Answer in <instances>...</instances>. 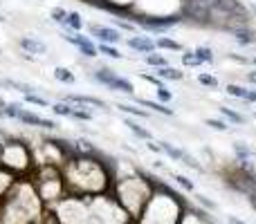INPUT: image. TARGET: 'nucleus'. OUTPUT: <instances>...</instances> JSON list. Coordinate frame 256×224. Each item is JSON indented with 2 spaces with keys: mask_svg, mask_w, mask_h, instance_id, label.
Instances as JSON below:
<instances>
[{
  "mask_svg": "<svg viewBox=\"0 0 256 224\" xmlns=\"http://www.w3.org/2000/svg\"><path fill=\"white\" fill-rule=\"evenodd\" d=\"M61 175L68 198L92 200L102 198L112 189L110 171L92 155H72L61 166Z\"/></svg>",
  "mask_w": 256,
  "mask_h": 224,
  "instance_id": "f257e3e1",
  "label": "nucleus"
},
{
  "mask_svg": "<svg viewBox=\"0 0 256 224\" xmlns=\"http://www.w3.org/2000/svg\"><path fill=\"white\" fill-rule=\"evenodd\" d=\"M45 204L40 202L32 180H22L12 186L7 198L0 202V224H34L40 220Z\"/></svg>",
  "mask_w": 256,
  "mask_h": 224,
  "instance_id": "f03ea898",
  "label": "nucleus"
},
{
  "mask_svg": "<svg viewBox=\"0 0 256 224\" xmlns=\"http://www.w3.org/2000/svg\"><path fill=\"white\" fill-rule=\"evenodd\" d=\"M110 191H112V195H115L112 200L120 204L122 211H124L130 220H137L155 191V177L146 175V173L117 177V180L112 182Z\"/></svg>",
  "mask_w": 256,
  "mask_h": 224,
  "instance_id": "7ed1b4c3",
  "label": "nucleus"
},
{
  "mask_svg": "<svg viewBox=\"0 0 256 224\" xmlns=\"http://www.w3.org/2000/svg\"><path fill=\"white\" fill-rule=\"evenodd\" d=\"M184 209H186V202L182 200L180 193L171 191L162 182H155L153 195L146 202L144 211L140 213L135 224H178Z\"/></svg>",
  "mask_w": 256,
  "mask_h": 224,
  "instance_id": "20e7f679",
  "label": "nucleus"
},
{
  "mask_svg": "<svg viewBox=\"0 0 256 224\" xmlns=\"http://www.w3.org/2000/svg\"><path fill=\"white\" fill-rule=\"evenodd\" d=\"M0 164L7 171H12L14 175L27 173L32 168V155L27 150L25 141H7L4 146H0Z\"/></svg>",
  "mask_w": 256,
  "mask_h": 224,
  "instance_id": "39448f33",
  "label": "nucleus"
},
{
  "mask_svg": "<svg viewBox=\"0 0 256 224\" xmlns=\"http://www.w3.org/2000/svg\"><path fill=\"white\" fill-rule=\"evenodd\" d=\"M88 34L92 38H97L104 45H117L122 40V34L117 27H108V25H99V22H88Z\"/></svg>",
  "mask_w": 256,
  "mask_h": 224,
  "instance_id": "423d86ee",
  "label": "nucleus"
},
{
  "mask_svg": "<svg viewBox=\"0 0 256 224\" xmlns=\"http://www.w3.org/2000/svg\"><path fill=\"white\" fill-rule=\"evenodd\" d=\"M63 38H66L70 45H74V47L79 49V52L84 54L86 58H97L99 56L97 45L92 43V38H90V36H81V34H74V31H70V34H66Z\"/></svg>",
  "mask_w": 256,
  "mask_h": 224,
  "instance_id": "0eeeda50",
  "label": "nucleus"
},
{
  "mask_svg": "<svg viewBox=\"0 0 256 224\" xmlns=\"http://www.w3.org/2000/svg\"><path fill=\"white\" fill-rule=\"evenodd\" d=\"M16 121H20L22 126H30V128H43V130H56V121H52V119H45L40 117V114L32 112V110H25L22 108L20 114H18Z\"/></svg>",
  "mask_w": 256,
  "mask_h": 224,
  "instance_id": "6e6552de",
  "label": "nucleus"
},
{
  "mask_svg": "<svg viewBox=\"0 0 256 224\" xmlns=\"http://www.w3.org/2000/svg\"><path fill=\"white\" fill-rule=\"evenodd\" d=\"M18 47L27 54V56H40V54H48V45L43 40L34 38V36H22L18 38Z\"/></svg>",
  "mask_w": 256,
  "mask_h": 224,
  "instance_id": "1a4fd4ad",
  "label": "nucleus"
},
{
  "mask_svg": "<svg viewBox=\"0 0 256 224\" xmlns=\"http://www.w3.org/2000/svg\"><path fill=\"white\" fill-rule=\"evenodd\" d=\"M209 222H212V216L207 211H202L200 207H189L186 204L184 213H182L178 224H209Z\"/></svg>",
  "mask_w": 256,
  "mask_h": 224,
  "instance_id": "9d476101",
  "label": "nucleus"
},
{
  "mask_svg": "<svg viewBox=\"0 0 256 224\" xmlns=\"http://www.w3.org/2000/svg\"><path fill=\"white\" fill-rule=\"evenodd\" d=\"M126 45L132 52H140V54H153L158 49L155 40L150 36H130V38H126Z\"/></svg>",
  "mask_w": 256,
  "mask_h": 224,
  "instance_id": "9b49d317",
  "label": "nucleus"
},
{
  "mask_svg": "<svg viewBox=\"0 0 256 224\" xmlns=\"http://www.w3.org/2000/svg\"><path fill=\"white\" fill-rule=\"evenodd\" d=\"M18 182V175H14L12 171H7V168L0 164V202H2L4 198H7V193L12 191V186Z\"/></svg>",
  "mask_w": 256,
  "mask_h": 224,
  "instance_id": "f8f14e48",
  "label": "nucleus"
},
{
  "mask_svg": "<svg viewBox=\"0 0 256 224\" xmlns=\"http://www.w3.org/2000/svg\"><path fill=\"white\" fill-rule=\"evenodd\" d=\"M227 94L240 99V101H245V103H256V90H248V88H243V85L230 83L227 85Z\"/></svg>",
  "mask_w": 256,
  "mask_h": 224,
  "instance_id": "ddd939ff",
  "label": "nucleus"
},
{
  "mask_svg": "<svg viewBox=\"0 0 256 224\" xmlns=\"http://www.w3.org/2000/svg\"><path fill=\"white\" fill-rule=\"evenodd\" d=\"M155 76L162 81H182L184 79V72L178 70V67L166 65V67H158V70H155Z\"/></svg>",
  "mask_w": 256,
  "mask_h": 224,
  "instance_id": "4468645a",
  "label": "nucleus"
},
{
  "mask_svg": "<svg viewBox=\"0 0 256 224\" xmlns=\"http://www.w3.org/2000/svg\"><path fill=\"white\" fill-rule=\"evenodd\" d=\"M108 90H112V92H124V94H130V97L135 94V85H132L128 79H124V76H120V74L115 76V81L110 83V88H108Z\"/></svg>",
  "mask_w": 256,
  "mask_h": 224,
  "instance_id": "2eb2a0df",
  "label": "nucleus"
},
{
  "mask_svg": "<svg viewBox=\"0 0 256 224\" xmlns=\"http://www.w3.org/2000/svg\"><path fill=\"white\" fill-rule=\"evenodd\" d=\"M158 144H160V148H162V153L166 155L168 159H173V162H182V157H184V153H186V150L178 148V146L168 144V141H158Z\"/></svg>",
  "mask_w": 256,
  "mask_h": 224,
  "instance_id": "dca6fc26",
  "label": "nucleus"
},
{
  "mask_svg": "<svg viewBox=\"0 0 256 224\" xmlns=\"http://www.w3.org/2000/svg\"><path fill=\"white\" fill-rule=\"evenodd\" d=\"M115 76H117V74L110 70V67H99V70L92 72V79L97 81V83L106 85V88H110V83L115 81Z\"/></svg>",
  "mask_w": 256,
  "mask_h": 224,
  "instance_id": "f3484780",
  "label": "nucleus"
},
{
  "mask_svg": "<svg viewBox=\"0 0 256 224\" xmlns=\"http://www.w3.org/2000/svg\"><path fill=\"white\" fill-rule=\"evenodd\" d=\"M124 123H126V128L135 137H140V139H144V141H153V135H150V130H146V128L140 126L137 121H132V119H124Z\"/></svg>",
  "mask_w": 256,
  "mask_h": 224,
  "instance_id": "a211bd4d",
  "label": "nucleus"
},
{
  "mask_svg": "<svg viewBox=\"0 0 256 224\" xmlns=\"http://www.w3.org/2000/svg\"><path fill=\"white\" fill-rule=\"evenodd\" d=\"M137 106H144V108H148V110H153V112L164 114V117H173V110H171V108L162 106L160 101H150V99H137Z\"/></svg>",
  "mask_w": 256,
  "mask_h": 224,
  "instance_id": "6ab92c4d",
  "label": "nucleus"
},
{
  "mask_svg": "<svg viewBox=\"0 0 256 224\" xmlns=\"http://www.w3.org/2000/svg\"><path fill=\"white\" fill-rule=\"evenodd\" d=\"M155 47L158 49H168V52H184L182 43H178V40H173V38H166V36L155 38Z\"/></svg>",
  "mask_w": 256,
  "mask_h": 224,
  "instance_id": "aec40b11",
  "label": "nucleus"
},
{
  "mask_svg": "<svg viewBox=\"0 0 256 224\" xmlns=\"http://www.w3.org/2000/svg\"><path fill=\"white\" fill-rule=\"evenodd\" d=\"M66 27L68 31H74V34H79L81 29H84V18H81L79 11H70L68 13V20H66Z\"/></svg>",
  "mask_w": 256,
  "mask_h": 224,
  "instance_id": "412c9836",
  "label": "nucleus"
},
{
  "mask_svg": "<svg viewBox=\"0 0 256 224\" xmlns=\"http://www.w3.org/2000/svg\"><path fill=\"white\" fill-rule=\"evenodd\" d=\"M220 114H222V117H225L230 123H238V126H243V123L248 121V117H245V114L236 112L234 108H227V106H220Z\"/></svg>",
  "mask_w": 256,
  "mask_h": 224,
  "instance_id": "4be33fe9",
  "label": "nucleus"
},
{
  "mask_svg": "<svg viewBox=\"0 0 256 224\" xmlns=\"http://www.w3.org/2000/svg\"><path fill=\"white\" fill-rule=\"evenodd\" d=\"M54 79L58 83H66V85H74L76 83V76L72 74L68 67H54Z\"/></svg>",
  "mask_w": 256,
  "mask_h": 224,
  "instance_id": "5701e85b",
  "label": "nucleus"
},
{
  "mask_svg": "<svg viewBox=\"0 0 256 224\" xmlns=\"http://www.w3.org/2000/svg\"><path fill=\"white\" fill-rule=\"evenodd\" d=\"M198 83L204 85V88H209V90H218V88H220V81H218V76L207 74V72H200V74H198Z\"/></svg>",
  "mask_w": 256,
  "mask_h": 224,
  "instance_id": "b1692460",
  "label": "nucleus"
},
{
  "mask_svg": "<svg viewBox=\"0 0 256 224\" xmlns=\"http://www.w3.org/2000/svg\"><path fill=\"white\" fill-rule=\"evenodd\" d=\"M194 52H196V56L200 58V63H202V65H204V63H214V49L209 47V45H198Z\"/></svg>",
  "mask_w": 256,
  "mask_h": 224,
  "instance_id": "393cba45",
  "label": "nucleus"
},
{
  "mask_svg": "<svg viewBox=\"0 0 256 224\" xmlns=\"http://www.w3.org/2000/svg\"><path fill=\"white\" fill-rule=\"evenodd\" d=\"M50 108H52V112L58 114V117H70L72 110H74V106H72V103H66V101H56Z\"/></svg>",
  "mask_w": 256,
  "mask_h": 224,
  "instance_id": "a878e982",
  "label": "nucleus"
},
{
  "mask_svg": "<svg viewBox=\"0 0 256 224\" xmlns=\"http://www.w3.org/2000/svg\"><path fill=\"white\" fill-rule=\"evenodd\" d=\"M173 180H176L178 186H182V189L186 191V193H196V184L189 180L186 175H180V173H173Z\"/></svg>",
  "mask_w": 256,
  "mask_h": 224,
  "instance_id": "bb28decb",
  "label": "nucleus"
},
{
  "mask_svg": "<svg viewBox=\"0 0 256 224\" xmlns=\"http://www.w3.org/2000/svg\"><path fill=\"white\" fill-rule=\"evenodd\" d=\"M194 198H196V202L202 207V211H207V213H212V211H216L218 209V204L214 202V200H209L207 195H200V193H194Z\"/></svg>",
  "mask_w": 256,
  "mask_h": 224,
  "instance_id": "cd10ccee",
  "label": "nucleus"
},
{
  "mask_svg": "<svg viewBox=\"0 0 256 224\" xmlns=\"http://www.w3.org/2000/svg\"><path fill=\"white\" fill-rule=\"evenodd\" d=\"M117 108H120L122 112H126V114H132V117H140V119H146V117H148V112H146V110L130 106V103H117Z\"/></svg>",
  "mask_w": 256,
  "mask_h": 224,
  "instance_id": "c85d7f7f",
  "label": "nucleus"
},
{
  "mask_svg": "<svg viewBox=\"0 0 256 224\" xmlns=\"http://www.w3.org/2000/svg\"><path fill=\"white\" fill-rule=\"evenodd\" d=\"M144 61L146 63H148V65H153L155 67V70H158V67H166L168 65V61H166V58H164L162 56V54H146V56H144Z\"/></svg>",
  "mask_w": 256,
  "mask_h": 224,
  "instance_id": "c756f323",
  "label": "nucleus"
},
{
  "mask_svg": "<svg viewBox=\"0 0 256 224\" xmlns=\"http://www.w3.org/2000/svg\"><path fill=\"white\" fill-rule=\"evenodd\" d=\"M97 52L104 54V56H108V58H122V52L115 47V45H104V43H99V45H97Z\"/></svg>",
  "mask_w": 256,
  "mask_h": 224,
  "instance_id": "7c9ffc66",
  "label": "nucleus"
},
{
  "mask_svg": "<svg viewBox=\"0 0 256 224\" xmlns=\"http://www.w3.org/2000/svg\"><path fill=\"white\" fill-rule=\"evenodd\" d=\"M182 63H184L186 67H200L202 63H200V58L196 56L194 49H184V54H182Z\"/></svg>",
  "mask_w": 256,
  "mask_h": 224,
  "instance_id": "2f4dec72",
  "label": "nucleus"
},
{
  "mask_svg": "<svg viewBox=\"0 0 256 224\" xmlns=\"http://www.w3.org/2000/svg\"><path fill=\"white\" fill-rule=\"evenodd\" d=\"M68 9H63V7H52V11H50V16H52V20L54 22H58V25H66V20H68Z\"/></svg>",
  "mask_w": 256,
  "mask_h": 224,
  "instance_id": "473e14b6",
  "label": "nucleus"
},
{
  "mask_svg": "<svg viewBox=\"0 0 256 224\" xmlns=\"http://www.w3.org/2000/svg\"><path fill=\"white\" fill-rule=\"evenodd\" d=\"M155 94H158V101L162 103V106H166V103L173 101V92L166 88V85H164V88H158L155 90Z\"/></svg>",
  "mask_w": 256,
  "mask_h": 224,
  "instance_id": "72a5a7b5",
  "label": "nucleus"
},
{
  "mask_svg": "<svg viewBox=\"0 0 256 224\" xmlns=\"http://www.w3.org/2000/svg\"><path fill=\"white\" fill-rule=\"evenodd\" d=\"M25 101H27V103H34V106H40V108H50V106H52L48 99H45V97H38V94H25Z\"/></svg>",
  "mask_w": 256,
  "mask_h": 224,
  "instance_id": "f704fd0d",
  "label": "nucleus"
},
{
  "mask_svg": "<svg viewBox=\"0 0 256 224\" xmlns=\"http://www.w3.org/2000/svg\"><path fill=\"white\" fill-rule=\"evenodd\" d=\"M207 123L209 128H214V130H218V132H225V130H230V126H227L225 121H220V119H207Z\"/></svg>",
  "mask_w": 256,
  "mask_h": 224,
  "instance_id": "c9c22d12",
  "label": "nucleus"
},
{
  "mask_svg": "<svg viewBox=\"0 0 256 224\" xmlns=\"http://www.w3.org/2000/svg\"><path fill=\"white\" fill-rule=\"evenodd\" d=\"M182 164H184V166H189V168H194V171H198V173H202V166H200V164L196 162V159L191 157L189 153H184V157H182Z\"/></svg>",
  "mask_w": 256,
  "mask_h": 224,
  "instance_id": "e433bc0d",
  "label": "nucleus"
},
{
  "mask_svg": "<svg viewBox=\"0 0 256 224\" xmlns=\"http://www.w3.org/2000/svg\"><path fill=\"white\" fill-rule=\"evenodd\" d=\"M140 76H142L144 81H148V83H153V85H155V90H158V88H164V81H162V79H158L155 74H146V72H144V74H140Z\"/></svg>",
  "mask_w": 256,
  "mask_h": 224,
  "instance_id": "4c0bfd02",
  "label": "nucleus"
},
{
  "mask_svg": "<svg viewBox=\"0 0 256 224\" xmlns=\"http://www.w3.org/2000/svg\"><path fill=\"white\" fill-rule=\"evenodd\" d=\"M115 27H120V29H126V31H135V25H132V22L122 20V18H115Z\"/></svg>",
  "mask_w": 256,
  "mask_h": 224,
  "instance_id": "58836bf2",
  "label": "nucleus"
},
{
  "mask_svg": "<svg viewBox=\"0 0 256 224\" xmlns=\"http://www.w3.org/2000/svg\"><path fill=\"white\" fill-rule=\"evenodd\" d=\"M245 81H248L250 85H256V70H252V72H248L245 74Z\"/></svg>",
  "mask_w": 256,
  "mask_h": 224,
  "instance_id": "ea45409f",
  "label": "nucleus"
},
{
  "mask_svg": "<svg viewBox=\"0 0 256 224\" xmlns=\"http://www.w3.org/2000/svg\"><path fill=\"white\" fill-rule=\"evenodd\" d=\"M146 148L148 150H153V153H162V148H160V144H155V141H148V144H146Z\"/></svg>",
  "mask_w": 256,
  "mask_h": 224,
  "instance_id": "a19ab883",
  "label": "nucleus"
},
{
  "mask_svg": "<svg viewBox=\"0 0 256 224\" xmlns=\"http://www.w3.org/2000/svg\"><path fill=\"white\" fill-rule=\"evenodd\" d=\"M227 224H248V222H243L240 218H236V216H227Z\"/></svg>",
  "mask_w": 256,
  "mask_h": 224,
  "instance_id": "79ce46f5",
  "label": "nucleus"
},
{
  "mask_svg": "<svg viewBox=\"0 0 256 224\" xmlns=\"http://www.w3.org/2000/svg\"><path fill=\"white\" fill-rule=\"evenodd\" d=\"M250 63H252V65L256 67V56H254V58H250Z\"/></svg>",
  "mask_w": 256,
  "mask_h": 224,
  "instance_id": "37998d69",
  "label": "nucleus"
},
{
  "mask_svg": "<svg viewBox=\"0 0 256 224\" xmlns=\"http://www.w3.org/2000/svg\"><path fill=\"white\" fill-rule=\"evenodd\" d=\"M254 117H256V112H254Z\"/></svg>",
  "mask_w": 256,
  "mask_h": 224,
  "instance_id": "c03bdc74",
  "label": "nucleus"
}]
</instances>
